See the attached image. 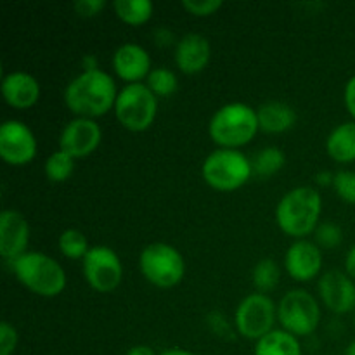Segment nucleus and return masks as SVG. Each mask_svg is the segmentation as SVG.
<instances>
[{
  "instance_id": "nucleus-15",
  "label": "nucleus",
  "mask_w": 355,
  "mask_h": 355,
  "mask_svg": "<svg viewBox=\"0 0 355 355\" xmlns=\"http://www.w3.org/2000/svg\"><path fill=\"white\" fill-rule=\"evenodd\" d=\"M30 243V224L26 217L12 208H6L0 214V257L6 262H12L28 252Z\"/></svg>"
},
{
  "instance_id": "nucleus-42",
  "label": "nucleus",
  "mask_w": 355,
  "mask_h": 355,
  "mask_svg": "<svg viewBox=\"0 0 355 355\" xmlns=\"http://www.w3.org/2000/svg\"><path fill=\"white\" fill-rule=\"evenodd\" d=\"M354 326H355V315H354Z\"/></svg>"
},
{
  "instance_id": "nucleus-11",
  "label": "nucleus",
  "mask_w": 355,
  "mask_h": 355,
  "mask_svg": "<svg viewBox=\"0 0 355 355\" xmlns=\"http://www.w3.org/2000/svg\"><path fill=\"white\" fill-rule=\"evenodd\" d=\"M37 137L21 120H6L0 125V158L12 166H23L37 156Z\"/></svg>"
},
{
  "instance_id": "nucleus-38",
  "label": "nucleus",
  "mask_w": 355,
  "mask_h": 355,
  "mask_svg": "<svg viewBox=\"0 0 355 355\" xmlns=\"http://www.w3.org/2000/svg\"><path fill=\"white\" fill-rule=\"evenodd\" d=\"M82 66L83 71H94V69H99V61H97V58L94 54H87L83 55Z\"/></svg>"
},
{
  "instance_id": "nucleus-4",
  "label": "nucleus",
  "mask_w": 355,
  "mask_h": 355,
  "mask_svg": "<svg viewBox=\"0 0 355 355\" xmlns=\"http://www.w3.org/2000/svg\"><path fill=\"white\" fill-rule=\"evenodd\" d=\"M16 279L33 295L54 298L64 291L66 272L61 263L40 252H26L9 262Z\"/></svg>"
},
{
  "instance_id": "nucleus-18",
  "label": "nucleus",
  "mask_w": 355,
  "mask_h": 355,
  "mask_svg": "<svg viewBox=\"0 0 355 355\" xmlns=\"http://www.w3.org/2000/svg\"><path fill=\"white\" fill-rule=\"evenodd\" d=\"M0 87L6 104L14 110H30L38 103L42 94L40 82L33 75L21 69L6 73Z\"/></svg>"
},
{
  "instance_id": "nucleus-10",
  "label": "nucleus",
  "mask_w": 355,
  "mask_h": 355,
  "mask_svg": "<svg viewBox=\"0 0 355 355\" xmlns=\"http://www.w3.org/2000/svg\"><path fill=\"white\" fill-rule=\"evenodd\" d=\"M82 274L87 284L97 293H111L123 279V266L113 248L106 245L90 246L89 253L82 260Z\"/></svg>"
},
{
  "instance_id": "nucleus-28",
  "label": "nucleus",
  "mask_w": 355,
  "mask_h": 355,
  "mask_svg": "<svg viewBox=\"0 0 355 355\" xmlns=\"http://www.w3.org/2000/svg\"><path fill=\"white\" fill-rule=\"evenodd\" d=\"M343 231L335 222H322L314 232V243L321 250H335L342 245Z\"/></svg>"
},
{
  "instance_id": "nucleus-35",
  "label": "nucleus",
  "mask_w": 355,
  "mask_h": 355,
  "mask_svg": "<svg viewBox=\"0 0 355 355\" xmlns=\"http://www.w3.org/2000/svg\"><path fill=\"white\" fill-rule=\"evenodd\" d=\"M153 38L156 40V44L159 45V47H170V45H177V40H175V35H173V31L170 30V28H158V30L153 33Z\"/></svg>"
},
{
  "instance_id": "nucleus-8",
  "label": "nucleus",
  "mask_w": 355,
  "mask_h": 355,
  "mask_svg": "<svg viewBox=\"0 0 355 355\" xmlns=\"http://www.w3.org/2000/svg\"><path fill=\"white\" fill-rule=\"evenodd\" d=\"M277 321L281 329L291 333L297 338L312 335L321 322V307L318 298L302 288L288 291L277 304Z\"/></svg>"
},
{
  "instance_id": "nucleus-31",
  "label": "nucleus",
  "mask_w": 355,
  "mask_h": 355,
  "mask_svg": "<svg viewBox=\"0 0 355 355\" xmlns=\"http://www.w3.org/2000/svg\"><path fill=\"white\" fill-rule=\"evenodd\" d=\"M17 343H19V335L14 324L9 321L0 322V355H12L16 352Z\"/></svg>"
},
{
  "instance_id": "nucleus-23",
  "label": "nucleus",
  "mask_w": 355,
  "mask_h": 355,
  "mask_svg": "<svg viewBox=\"0 0 355 355\" xmlns=\"http://www.w3.org/2000/svg\"><path fill=\"white\" fill-rule=\"evenodd\" d=\"M253 173L259 177H272L284 168L286 165V155L277 146H267L260 149L252 159Z\"/></svg>"
},
{
  "instance_id": "nucleus-30",
  "label": "nucleus",
  "mask_w": 355,
  "mask_h": 355,
  "mask_svg": "<svg viewBox=\"0 0 355 355\" xmlns=\"http://www.w3.org/2000/svg\"><path fill=\"white\" fill-rule=\"evenodd\" d=\"M222 0H182L184 10L196 17L214 16L218 9H222Z\"/></svg>"
},
{
  "instance_id": "nucleus-9",
  "label": "nucleus",
  "mask_w": 355,
  "mask_h": 355,
  "mask_svg": "<svg viewBox=\"0 0 355 355\" xmlns=\"http://www.w3.org/2000/svg\"><path fill=\"white\" fill-rule=\"evenodd\" d=\"M277 319V307L266 293H250L243 298L234 311V328L239 336L259 342L269 335Z\"/></svg>"
},
{
  "instance_id": "nucleus-24",
  "label": "nucleus",
  "mask_w": 355,
  "mask_h": 355,
  "mask_svg": "<svg viewBox=\"0 0 355 355\" xmlns=\"http://www.w3.org/2000/svg\"><path fill=\"white\" fill-rule=\"evenodd\" d=\"M281 270L274 259H262L257 262L252 272V283L259 293H270L279 284Z\"/></svg>"
},
{
  "instance_id": "nucleus-6",
  "label": "nucleus",
  "mask_w": 355,
  "mask_h": 355,
  "mask_svg": "<svg viewBox=\"0 0 355 355\" xmlns=\"http://www.w3.org/2000/svg\"><path fill=\"white\" fill-rule=\"evenodd\" d=\"M139 269L153 286L168 290L184 279L186 260L175 246L168 243H151L144 246L139 255Z\"/></svg>"
},
{
  "instance_id": "nucleus-2",
  "label": "nucleus",
  "mask_w": 355,
  "mask_h": 355,
  "mask_svg": "<svg viewBox=\"0 0 355 355\" xmlns=\"http://www.w3.org/2000/svg\"><path fill=\"white\" fill-rule=\"evenodd\" d=\"M322 214V198L312 186H298L288 191L277 203L274 217L286 236L305 239L318 229Z\"/></svg>"
},
{
  "instance_id": "nucleus-32",
  "label": "nucleus",
  "mask_w": 355,
  "mask_h": 355,
  "mask_svg": "<svg viewBox=\"0 0 355 355\" xmlns=\"http://www.w3.org/2000/svg\"><path fill=\"white\" fill-rule=\"evenodd\" d=\"M207 324L208 328H210L215 335L220 336V338H232V336H234L236 328L231 324V321H229L222 312H210V314L207 315Z\"/></svg>"
},
{
  "instance_id": "nucleus-3",
  "label": "nucleus",
  "mask_w": 355,
  "mask_h": 355,
  "mask_svg": "<svg viewBox=\"0 0 355 355\" xmlns=\"http://www.w3.org/2000/svg\"><path fill=\"white\" fill-rule=\"evenodd\" d=\"M260 132L259 114L246 103H229L218 107L208 121V135L222 149H239Z\"/></svg>"
},
{
  "instance_id": "nucleus-19",
  "label": "nucleus",
  "mask_w": 355,
  "mask_h": 355,
  "mask_svg": "<svg viewBox=\"0 0 355 355\" xmlns=\"http://www.w3.org/2000/svg\"><path fill=\"white\" fill-rule=\"evenodd\" d=\"M260 130L266 134H284L297 125V111L293 106L281 101H269L257 107Z\"/></svg>"
},
{
  "instance_id": "nucleus-13",
  "label": "nucleus",
  "mask_w": 355,
  "mask_h": 355,
  "mask_svg": "<svg viewBox=\"0 0 355 355\" xmlns=\"http://www.w3.org/2000/svg\"><path fill=\"white\" fill-rule=\"evenodd\" d=\"M319 298L333 314H349L355 311V281L343 270H328L319 276Z\"/></svg>"
},
{
  "instance_id": "nucleus-41",
  "label": "nucleus",
  "mask_w": 355,
  "mask_h": 355,
  "mask_svg": "<svg viewBox=\"0 0 355 355\" xmlns=\"http://www.w3.org/2000/svg\"><path fill=\"white\" fill-rule=\"evenodd\" d=\"M345 355H355V340L352 343H350L349 347H347V350H345Z\"/></svg>"
},
{
  "instance_id": "nucleus-12",
  "label": "nucleus",
  "mask_w": 355,
  "mask_h": 355,
  "mask_svg": "<svg viewBox=\"0 0 355 355\" xmlns=\"http://www.w3.org/2000/svg\"><path fill=\"white\" fill-rule=\"evenodd\" d=\"M103 141V128L90 118H73L59 134V149L75 159H82L96 153Z\"/></svg>"
},
{
  "instance_id": "nucleus-17",
  "label": "nucleus",
  "mask_w": 355,
  "mask_h": 355,
  "mask_svg": "<svg viewBox=\"0 0 355 355\" xmlns=\"http://www.w3.org/2000/svg\"><path fill=\"white\" fill-rule=\"evenodd\" d=\"M211 45L205 35L201 33H186L177 40L173 61L177 69L184 75H198L205 71L210 64Z\"/></svg>"
},
{
  "instance_id": "nucleus-14",
  "label": "nucleus",
  "mask_w": 355,
  "mask_h": 355,
  "mask_svg": "<svg viewBox=\"0 0 355 355\" xmlns=\"http://www.w3.org/2000/svg\"><path fill=\"white\" fill-rule=\"evenodd\" d=\"M284 269L298 283L314 281L322 270V250L309 239H295L284 253Z\"/></svg>"
},
{
  "instance_id": "nucleus-20",
  "label": "nucleus",
  "mask_w": 355,
  "mask_h": 355,
  "mask_svg": "<svg viewBox=\"0 0 355 355\" xmlns=\"http://www.w3.org/2000/svg\"><path fill=\"white\" fill-rule=\"evenodd\" d=\"M326 153L336 163L355 162V121H343L336 125L326 137Z\"/></svg>"
},
{
  "instance_id": "nucleus-22",
  "label": "nucleus",
  "mask_w": 355,
  "mask_h": 355,
  "mask_svg": "<svg viewBox=\"0 0 355 355\" xmlns=\"http://www.w3.org/2000/svg\"><path fill=\"white\" fill-rule=\"evenodd\" d=\"M113 10L121 23L128 26H142L155 12V6L149 0H114Z\"/></svg>"
},
{
  "instance_id": "nucleus-21",
  "label": "nucleus",
  "mask_w": 355,
  "mask_h": 355,
  "mask_svg": "<svg viewBox=\"0 0 355 355\" xmlns=\"http://www.w3.org/2000/svg\"><path fill=\"white\" fill-rule=\"evenodd\" d=\"M253 355H302L300 340L284 329H272L255 342Z\"/></svg>"
},
{
  "instance_id": "nucleus-1",
  "label": "nucleus",
  "mask_w": 355,
  "mask_h": 355,
  "mask_svg": "<svg viewBox=\"0 0 355 355\" xmlns=\"http://www.w3.org/2000/svg\"><path fill=\"white\" fill-rule=\"evenodd\" d=\"M118 92L113 76L99 68L76 75L66 85L62 99L75 118L96 120L113 110Z\"/></svg>"
},
{
  "instance_id": "nucleus-37",
  "label": "nucleus",
  "mask_w": 355,
  "mask_h": 355,
  "mask_svg": "<svg viewBox=\"0 0 355 355\" xmlns=\"http://www.w3.org/2000/svg\"><path fill=\"white\" fill-rule=\"evenodd\" d=\"M345 272L355 281V245L350 246L345 257Z\"/></svg>"
},
{
  "instance_id": "nucleus-16",
  "label": "nucleus",
  "mask_w": 355,
  "mask_h": 355,
  "mask_svg": "<svg viewBox=\"0 0 355 355\" xmlns=\"http://www.w3.org/2000/svg\"><path fill=\"white\" fill-rule=\"evenodd\" d=\"M114 73L125 83H142L151 73V55L142 45L134 44V42H125L111 58Z\"/></svg>"
},
{
  "instance_id": "nucleus-29",
  "label": "nucleus",
  "mask_w": 355,
  "mask_h": 355,
  "mask_svg": "<svg viewBox=\"0 0 355 355\" xmlns=\"http://www.w3.org/2000/svg\"><path fill=\"white\" fill-rule=\"evenodd\" d=\"M333 189L336 196L347 205H355V172L354 170H338L333 179Z\"/></svg>"
},
{
  "instance_id": "nucleus-26",
  "label": "nucleus",
  "mask_w": 355,
  "mask_h": 355,
  "mask_svg": "<svg viewBox=\"0 0 355 355\" xmlns=\"http://www.w3.org/2000/svg\"><path fill=\"white\" fill-rule=\"evenodd\" d=\"M59 252L69 260H83L90 246L87 236L78 229H64L58 238Z\"/></svg>"
},
{
  "instance_id": "nucleus-36",
  "label": "nucleus",
  "mask_w": 355,
  "mask_h": 355,
  "mask_svg": "<svg viewBox=\"0 0 355 355\" xmlns=\"http://www.w3.org/2000/svg\"><path fill=\"white\" fill-rule=\"evenodd\" d=\"M333 179H335V173L329 172V170H322V172L315 173V184L321 187L333 186Z\"/></svg>"
},
{
  "instance_id": "nucleus-34",
  "label": "nucleus",
  "mask_w": 355,
  "mask_h": 355,
  "mask_svg": "<svg viewBox=\"0 0 355 355\" xmlns=\"http://www.w3.org/2000/svg\"><path fill=\"white\" fill-rule=\"evenodd\" d=\"M343 103H345L347 111L355 121V75L347 80L345 89H343Z\"/></svg>"
},
{
  "instance_id": "nucleus-40",
  "label": "nucleus",
  "mask_w": 355,
  "mask_h": 355,
  "mask_svg": "<svg viewBox=\"0 0 355 355\" xmlns=\"http://www.w3.org/2000/svg\"><path fill=\"white\" fill-rule=\"evenodd\" d=\"M159 355H198V354L191 352V350H186V349H179V347H173V349L163 350Z\"/></svg>"
},
{
  "instance_id": "nucleus-25",
  "label": "nucleus",
  "mask_w": 355,
  "mask_h": 355,
  "mask_svg": "<svg viewBox=\"0 0 355 355\" xmlns=\"http://www.w3.org/2000/svg\"><path fill=\"white\" fill-rule=\"evenodd\" d=\"M75 158H71V156L66 155L64 151L58 149V151L49 155V158L45 159V177H47L52 184L66 182V180L73 175V172H75Z\"/></svg>"
},
{
  "instance_id": "nucleus-5",
  "label": "nucleus",
  "mask_w": 355,
  "mask_h": 355,
  "mask_svg": "<svg viewBox=\"0 0 355 355\" xmlns=\"http://www.w3.org/2000/svg\"><path fill=\"white\" fill-rule=\"evenodd\" d=\"M253 175L252 159L239 149H215L201 165V177L211 189L231 193L245 186Z\"/></svg>"
},
{
  "instance_id": "nucleus-7",
  "label": "nucleus",
  "mask_w": 355,
  "mask_h": 355,
  "mask_svg": "<svg viewBox=\"0 0 355 355\" xmlns=\"http://www.w3.org/2000/svg\"><path fill=\"white\" fill-rule=\"evenodd\" d=\"M113 111L121 127L130 132H144L155 123L158 97L146 83H128L118 92Z\"/></svg>"
},
{
  "instance_id": "nucleus-33",
  "label": "nucleus",
  "mask_w": 355,
  "mask_h": 355,
  "mask_svg": "<svg viewBox=\"0 0 355 355\" xmlns=\"http://www.w3.org/2000/svg\"><path fill=\"white\" fill-rule=\"evenodd\" d=\"M106 0H76L73 3V9L82 17H96L106 9Z\"/></svg>"
},
{
  "instance_id": "nucleus-39",
  "label": "nucleus",
  "mask_w": 355,
  "mask_h": 355,
  "mask_svg": "<svg viewBox=\"0 0 355 355\" xmlns=\"http://www.w3.org/2000/svg\"><path fill=\"white\" fill-rule=\"evenodd\" d=\"M123 355H159L156 354L151 347L148 345H134L127 350Z\"/></svg>"
},
{
  "instance_id": "nucleus-27",
  "label": "nucleus",
  "mask_w": 355,
  "mask_h": 355,
  "mask_svg": "<svg viewBox=\"0 0 355 355\" xmlns=\"http://www.w3.org/2000/svg\"><path fill=\"white\" fill-rule=\"evenodd\" d=\"M146 85L151 89V92L156 97H170L179 90V78L172 69L165 68V66H158L153 68L149 76L146 78Z\"/></svg>"
}]
</instances>
